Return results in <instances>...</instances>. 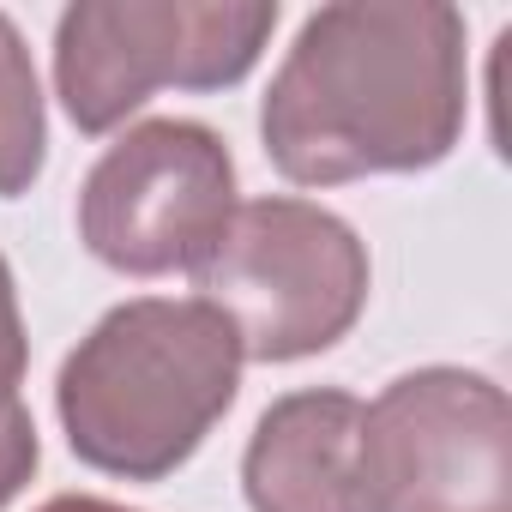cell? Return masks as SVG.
<instances>
[{
  "label": "cell",
  "mask_w": 512,
  "mask_h": 512,
  "mask_svg": "<svg viewBox=\"0 0 512 512\" xmlns=\"http://www.w3.org/2000/svg\"><path fill=\"white\" fill-rule=\"evenodd\" d=\"M229 217L235 157L217 127L187 115L127 127L79 181V241L121 278H193Z\"/></svg>",
  "instance_id": "obj_5"
},
{
  "label": "cell",
  "mask_w": 512,
  "mask_h": 512,
  "mask_svg": "<svg viewBox=\"0 0 512 512\" xmlns=\"http://www.w3.org/2000/svg\"><path fill=\"white\" fill-rule=\"evenodd\" d=\"M368 241L326 205L272 193L235 205L223 241L193 272L241 344V362H302L344 344L368 308Z\"/></svg>",
  "instance_id": "obj_3"
},
{
  "label": "cell",
  "mask_w": 512,
  "mask_h": 512,
  "mask_svg": "<svg viewBox=\"0 0 512 512\" xmlns=\"http://www.w3.org/2000/svg\"><path fill=\"white\" fill-rule=\"evenodd\" d=\"M49 163V115L25 31L0 13V199H25Z\"/></svg>",
  "instance_id": "obj_8"
},
{
  "label": "cell",
  "mask_w": 512,
  "mask_h": 512,
  "mask_svg": "<svg viewBox=\"0 0 512 512\" xmlns=\"http://www.w3.org/2000/svg\"><path fill=\"white\" fill-rule=\"evenodd\" d=\"M241 392V344L199 296L109 308L55 374V416L79 464L121 482L175 476Z\"/></svg>",
  "instance_id": "obj_2"
},
{
  "label": "cell",
  "mask_w": 512,
  "mask_h": 512,
  "mask_svg": "<svg viewBox=\"0 0 512 512\" xmlns=\"http://www.w3.org/2000/svg\"><path fill=\"white\" fill-rule=\"evenodd\" d=\"M25 368H31V338H25V314H19L13 266H7V253H0V416L19 404Z\"/></svg>",
  "instance_id": "obj_9"
},
{
  "label": "cell",
  "mask_w": 512,
  "mask_h": 512,
  "mask_svg": "<svg viewBox=\"0 0 512 512\" xmlns=\"http://www.w3.org/2000/svg\"><path fill=\"white\" fill-rule=\"evenodd\" d=\"M464 121V13L446 0H332L260 97L266 157L296 187L422 175L458 151Z\"/></svg>",
  "instance_id": "obj_1"
},
{
  "label": "cell",
  "mask_w": 512,
  "mask_h": 512,
  "mask_svg": "<svg viewBox=\"0 0 512 512\" xmlns=\"http://www.w3.org/2000/svg\"><path fill=\"white\" fill-rule=\"evenodd\" d=\"M37 512H133V506L103 500V494H55V500H43Z\"/></svg>",
  "instance_id": "obj_11"
},
{
  "label": "cell",
  "mask_w": 512,
  "mask_h": 512,
  "mask_svg": "<svg viewBox=\"0 0 512 512\" xmlns=\"http://www.w3.org/2000/svg\"><path fill=\"white\" fill-rule=\"evenodd\" d=\"M362 398L344 386H302L266 404L241 452V494L253 512H362L356 482Z\"/></svg>",
  "instance_id": "obj_7"
},
{
  "label": "cell",
  "mask_w": 512,
  "mask_h": 512,
  "mask_svg": "<svg viewBox=\"0 0 512 512\" xmlns=\"http://www.w3.org/2000/svg\"><path fill=\"white\" fill-rule=\"evenodd\" d=\"M43 464V440H37V422L25 404H13L7 416H0V512H7L19 500V488L37 476Z\"/></svg>",
  "instance_id": "obj_10"
},
{
  "label": "cell",
  "mask_w": 512,
  "mask_h": 512,
  "mask_svg": "<svg viewBox=\"0 0 512 512\" xmlns=\"http://www.w3.org/2000/svg\"><path fill=\"white\" fill-rule=\"evenodd\" d=\"M362 512H512V404L476 368L398 374L362 404Z\"/></svg>",
  "instance_id": "obj_6"
},
{
  "label": "cell",
  "mask_w": 512,
  "mask_h": 512,
  "mask_svg": "<svg viewBox=\"0 0 512 512\" xmlns=\"http://www.w3.org/2000/svg\"><path fill=\"white\" fill-rule=\"evenodd\" d=\"M278 0H73L55 19V97L91 139L151 91H229L260 67Z\"/></svg>",
  "instance_id": "obj_4"
}]
</instances>
